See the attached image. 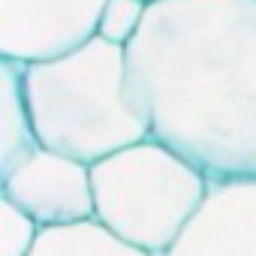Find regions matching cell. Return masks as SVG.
Segmentation results:
<instances>
[{
  "label": "cell",
  "instance_id": "cell-7",
  "mask_svg": "<svg viewBox=\"0 0 256 256\" xmlns=\"http://www.w3.org/2000/svg\"><path fill=\"white\" fill-rule=\"evenodd\" d=\"M40 148L24 96V66L0 58V175Z\"/></svg>",
  "mask_w": 256,
  "mask_h": 256
},
{
  "label": "cell",
  "instance_id": "cell-9",
  "mask_svg": "<svg viewBox=\"0 0 256 256\" xmlns=\"http://www.w3.org/2000/svg\"><path fill=\"white\" fill-rule=\"evenodd\" d=\"M148 12V0H108L102 18H100V34L102 40L114 42V46H130L145 22Z\"/></svg>",
  "mask_w": 256,
  "mask_h": 256
},
{
  "label": "cell",
  "instance_id": "cell-2",
  "mask_svg": "<svg viewBox=\"0 0 256 256\" xmlns=\"http://www.w3.org/2000/svg\"><path fill=\"white\" fill-rule=\"evenodd\" d=\"M24 96L40 148L78 163H100L151 139L136 96L126 48L102 36L54 60L24 66Z\"/></svg>",
  "mask_w": 256,
  "mask_h": 256
},
{
  "label": "cell",
  "instance_id": "cell-6",
  "mask_svg": "<svg viewBox=\"0 0 256 256\" xmlns=\"http://www.w3.org/2000/svg\"><path fill=\"white\" fill-rule=\"evenodd\" d=\"M166 256H256V181L211 184V193Z\"/></svg>",
  "mask_w": 256,
  "mask_h": 256
},
{
  "label": "cell",
  "instance_id": "cell-5",
  "mask_svg": "<svg viewBox=\"0 0 256 256\" xmlns=\"http://www.w3.org/2000/svg\"><path fill=\"white\" fill-rule=\"evenodd\" d=\"M0 190L6 202L22 208L40 229L94 220L90 166L48 148H36L0 175Z\"/></svg>",
  "mask_w": 256,
  "mask_h": 256
},
{
  "label": "cell",
  "instance_id": "cell-11",
  "mask_svg": "<svg viewBox=\"0 0 256 256\" xmlns=\"http://www.w3.org/2000/svg\"><path fill=\"white\" fill-rule=\"evenodd\" d=\"M148 4H157V0H148Z\"/></svg>",
  "mask_w": 256,
  "mask_h": 256
},
{
  "label": "cell",
  "instance_id": "cell-8",
  "mask_svg": "<svg viewBox=\"0 0 256 256\" xmlns=\"http://www.w3.org/2000/svg\"><path fill=\"white\" fill-rule=\"evenodd\" d=\"M30 256H151V253L124 244L106 226H100L96 220H88L76 226L42 229Z\"/></svg>",
  "mask_w": 256,
  "mask_h": 256
},
{
  "label": "cell",
  "instance_id": "cell-4",
  "mask_svg": "<svg viewBox=\"0 0 256 256\" xmlns=\"http://www.w3.org/2000/svg\"><path fill=\"white\" fill-rule=\"evenodd\" d=\"M108 0H0V58L30 66L76 52L100 34Z\"/></svg>",
  "mask_w": 256,
  "mask_h": 256
},
{
  "label": "cell",
  "instance_id": "cell-1",
  "mask_svg": "<svg viewBox=\"0 0 256 256\" xmlns=\"http://www.w3.org/2000/svg\"><path fill=\"white\" fill-rule=\"evenodd\" d=\"M151 139L211 184L256 181V0H157L126 46Z\"/></svg>",
  "mask_w": 256,
  "mask_h": 256
},
{
  "label": "cell",
  "instance_id": "cell-3",
  "mask_svg": "<svg viewBox=\"0 0 256 256\" xmlns=\"http://www.w3.org/2000/svg\"><path fill=\"white\" fill-rule=\"evenodd\" d=\"M94 220L114 238L166 256L211 193V181L157 139H142L90 166Z\"/></svg>",
  "mask_w": 256,
  "mask_h": 256
},
{
  "label": "cell",
  "instance_id": "cell-10",
  "mask_svg": "<svg viewBox=\"0 0 256 256\" xmlns=\"http://www.w3.org/2000/svg\"><path fill=\"white\" fill-rule=\"evenodd\" d=\"M42 229L12 202L0 199V256H30Z\"/></svg>",
  "mask_w": 256,
  "mask_h": 256
}]
</instances>
